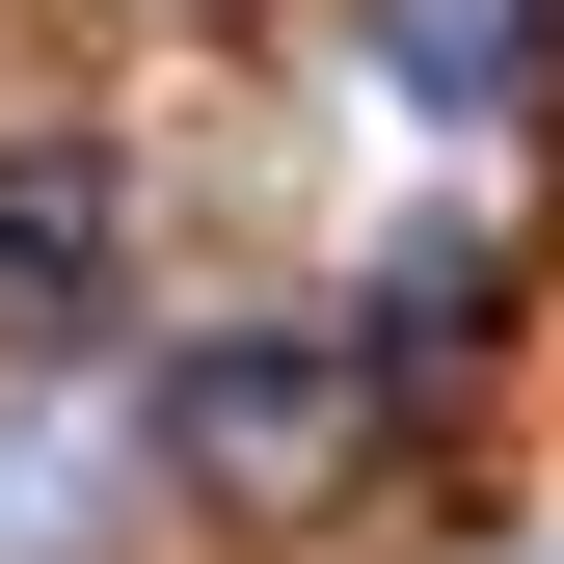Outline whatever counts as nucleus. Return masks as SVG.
<instances>
[{"label": "nucleus", "mask_w": 564, "mask_h": 564, "mask_svg": "<svg viewBox=\"0 0 564 564\" xmlns=\"http://www.w3.org/2000/svg\"><path fill=\"white\" fill-rule=\"evenodd\" d=\"M162 457L188 484H323L349 457V349H188V377H162Z\"/></svg>", "instance_id": "f257e3e1"}, {"label": "nucleus", "mask_w": 564, "mask_h": 564, "mask_svg": "<svg viewBox=\"0 0 564 564\" xmlns=\"http://www.w3.org/2000/svg\"><path fill=\"white\" fill-rule=\"evenodd\" d=\"M108 242H134V188L82 134H28V162H0V349H82L108 323Z\"/></svg>", "instance_id": "f03ea898"}, {"label": "nucleus", "mask_w": 564, "mask_h": 564, "mask_svg": "<svg viewBox=\"0 0 564 564\" xmlns=\"http://www.w3.org/2000/svg\"><path fill=\"white\" fill-rule=\"evenodd\" d=\"M377 82L403 108H538V0H377Z\"/></svg>", "instance_id": "7ed1b4c3"}]
</instances>
